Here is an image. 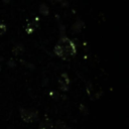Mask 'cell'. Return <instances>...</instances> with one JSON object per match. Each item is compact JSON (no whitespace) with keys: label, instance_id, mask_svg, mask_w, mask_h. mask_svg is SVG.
I'll list each match as a JSON object with an SVG mask.
<instances>
[{"label":"cell","instance_id":"cell-10","mask_svg":"<svg viewBox=\"0 0 129 129\" xmlns=\"http://www.w3.org/2000/svg\"><path fill=\"white\" fill-rule=\"evenodd\" d=\"M55 1H56V2H61L62 0H55Z\"/></svg>","mask_w":129,"mask_h":129},{"label":"cell","instance_id":"cell-6","mask_svg":"<svg viewBox=\"0 0 129 129\" xmlns=\"http://www.w3.org/2000/svg\"><path fill=\"white\" fill-rule=\"evenodd\" d=\"M55 129H71L63 121H61V120H58V121H56V123H55Z\"/></svg>","mask_w":129,"mask_h":129},{"label":"cell","instance_id":"cell-5","mask_svg":"<svg viewBox=\"0 0 129 129\" xmlns=\"http://www.w3.org/2000/svg\"><path fill=\"white\" fill-rule=\"evenodd\" d=\"M83 26H84V24H83L82 21H77V22L73 25V27H72V31H74L75 33H78V32L81 31V29H82Z\"/></svg>","mask_w":129,"mask_h":129},{"label":"cell","instance_id":"cell-4","mask_svg":"<svg viewBox=\"0 0 129 129\" xmlns=\"http://www.w3.org/2000/svg\"><path fill=\"white\" fill-rule=\"evenodd\" d=\"M52 126H53V124H52L51 120H44V121L40 122L38 129H51Z\"/></svg>","mask_w":129,"mask_h":129},{"label":"cell","instance_id":"cell-2","mask_svg":"<svg viewBox=\"0 0 129 129\" xmlns=\"http://www.w3.org/2000/svg\"><path fill=\"white\" fill-rule=\"evenodd\" d=\"M20 112V116L21 119L26 122V123H30L33 122L37 119L38 117V112L34 109H27V108H20L19 110Z\"/></svg>","mask_w":129,"mask_h":129},{"label":"cell","instance_id":"cell-8","mask_svg":"<svg viewBox=\"0 0 129 129\" xmlns=\"http://www.w3.org/2000/svg\"><path fill=\"white\" fill-rule=\"evenodd\" d=\"M24 49H23V46L21 45V44H18V45H16L15 47H14V49H13V53L14 54H18V53H20V52H22Z\"/></svg>","mask_w":129,"mask_h":129},{"label":"cell","instance_id":"cell-1","mask_svg":"<svg viewBox=\"0 0 129 129\" xmlns=\"http://www.w3.org/2000/svg\"><path fill=\"white\" fill-rule=\"evenodd\" d=\"M53 51L55 53L56 56H58L61 59H70L72 57H74L77 53V48L75 43L68 38L66 35H61L60 38L58 39L57 43L55 44Z\"/></svg>","mask_w":129,"mask_h":129},{"label":"cell","instance_id":"cell-3","mask_svg":"<svg viewBox=\"0 0 129 129\" xmlns=\"http://www.w3.org/2000/svg\"><path fill=\"white\" fill-rule=\"evenodd\" d=\"M70 78L68 76V74H61L59 79H58V85H59V89L61 91H68L69 90V86H70Z\"/></svg>","mask_w":129,"mask_h":129},{"label":"cell","instance_id":"cell-9","mask_svg":"<svg viewBox=\"0 0 129 129\" xmlns=\"http://www.w3.org/2000/svg\"><path fill=\"white\" fill-rule=\"evenodd\" d=\"M6 30H7L6 25H5L3 22L0 21V35H1V34H4V33L6 32Z\"/></svg>","mask_w":129,"mask_h":129},{"label":"cell","instance_id":"cell-7","mask_svg":"<svg viewBox=\"0 0 129 129\" xmlns=\"http://www.w3.org/2000/svg\"><path fill=\"white\" fill-rule=\"evenodd\" d=\"M39 11L42 15H47L49 13V10H48V7L45 5V4H41L39 6Z\"/></svg>","mask_w":129,"mask_h":129}]
</instances>
